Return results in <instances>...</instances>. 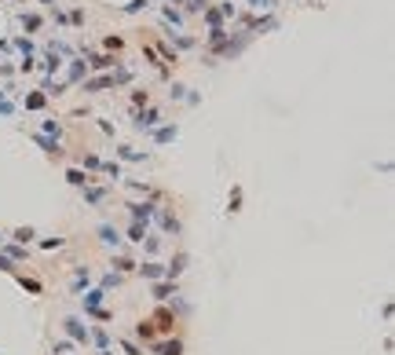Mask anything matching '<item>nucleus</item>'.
<instances>
[{
    "instance_id": "f257e3e1",
    "label": "nucleus",
    "mask_w": 395,
    "mask_h": 355,
    "mask_svg": "<svg viewBox=\"0 0 395 355\" xmlns=\"http://www.w3.org/2000/svg\"><path fill=\"white\" fill-rule=\"evenodd\" d=\"M66 333H70V337L73 341H88V330H84V326H81V319H66Z\"/></svg>"
},
{
    "instance_id": "f03ea898",
    "label": "nucleus",
    "mask_w": 395,
    "mask_h": 355,
    "mask_svg": "<svg viewBox=\"0 0 395 355\" xmlns=\"http://www.w3.org/2000/svg\"><path fill=\"white\" fill-rule=\"evenodd\" d=\"M180 352H183L180 341H157L154 344V355H180Z\"/></svg>"
},
{
    "instance_id": "7ed1b4c3",
    "label": "nucleus",
    "mask_w": 395,
    "mask_h": 355,
    "mask_svg": "<svg viewBox=\"0 0 395 355\" xmlns=\"http://www.w3.org/2000/svg\"><path fill=\"white\" fill-rule=\"evenodd\" d=\"M150 322H154L157 330H165V333H168V330H172V326H176V319H172V315H168V311H157V315H154V319H150Z\"/></svg>"
},
{
    "instance_id": "20e7f679",
    "label": "nucleus",
    "mask_w": 395,
    "mask_h": 355,
    "mask_svg": "<svg viewBox=\"0 0 395 355\" xmlns=\"http://www.w3.org/2000/svg\"><path fill=\"white\" fill-rule=\"evenodd\" d=\"M139 275H143V278H161L165 267H161V264H139ZM165 278H168V275H165Z\"/></svg>"
},
{
    "instance_id": "39448f33",
    "label": "nucleus",
    "mask_w": 395,
    "mask_h": 355,
    "mask_svg": "<svg viewBox=\"0 0 395 355\" xmlns=\"http://www.w3.org/2000/svg\"><path fill=\"white\" fill-rule=\"evenodd\" d=\"M99 301H102V289H92V293L84 297V307H88V311H96V307H99Z\"/></svg>"
},
{
    "instance_id": "423d86ee",
    "label": "nucleus",
    "mask_w": 395,
    "mask_h": 355,
    "mask_svg": "<svg viewBox=\"0 0 395 355\" xmlns=\"http://www.w3.org/2000/svg\"><path fill=\"white\" fill-rule=\"evenodd\" d=\"M99 235H102V242H106V246H117V242H121V235H117L114 227H99Z\"/></svg>"
},
{
    "instance_id": "0eeeda50",
    "label": "nucleus",
    "mask_w": 395,
    "mask_h": 355,
    "mask_svg": "<svg viewBox=\"0 0 395 355\" xmlns=\"http://www.w3.org/2000/svg\"><path fill=\"white\" fill-rule=\"evenodd\" d=\"M136 333H139L143 341H150V337H154V322H150V319H147V322H139V326H136Z\"/></svg>"
},
{
    "instance_id": "6e6552de",
    "label": "nucleus",
    "mask_w": 395,
    "mask_h": 355,
    "mask_svg": "<svg viewBox=\"0 0 395 355\" xmlns=\"http://www.w3.org/2000/svg\"><path fill=\"white\" fill-rule=\"evenodd\" d=\"M139 128H150V125H157V114L154 110H147V114H139V121H136Z\"/></svg>"
},
{
    "instance_id": "1a4fd4ad",
    "label": "nucleus",
    "mask_w": 395,
    "mask_h": 355,
    "mask_svg": "<svg viewBox=\"0 0 395 355\" xmlns=\"http://www.w3.org/2000/svg\"><path fill=\"white\" fill-rule=\"evenodd\" d=\"M66 180H70L73 187H84V183H88V176H84V172H77V169H70V172H66Z\"/></svg>"
},
{
    "instance_id": "9d476101",
    "label": "nucleus",
    "mask_w": 395,
    "mask_h": 355,
    "mask_svg": "<svg viewBox=\"0 0 395 355\" xmlns=\"http://www.w3.org/2000/svg\"><path fill=\"white\" fill-rule=\"evenodd\" d=\"M106 85H114V77H99V81H88V85H84V92H96V88H106Z\"/></svg>"
},
{
    "instance_id": "9b49d317",
    "label": "nucleus",
    "mask_w": 395,
    "mask_h": 355,
    "mask_svg": "<svg viewBox=\"0 0 395 355\" xmlns=\"http://www.w3.org/2000/svg\"><path fill=\"white\" fill-rule=\"evenodd\" d=\"M128 209H132V216H136V220H139V216L147 220V216H150V209H154V205H128Z\"/></svg>"
},
{
    "instance_id": "f8f14e48",
    "label": "nucleus",
    "mask_w": 395,
    "mask_h": 355,
    "mask_svg": "<svg viewBox=\"0 0 395 355\" xmlns=\"http://www.w3.org/2000/svg\"><path fill=\"white\" fill-rule=\"evenodd\" d=\"M128 235H132V242H143V235H147V231H143V223H132V227H128Z\"/></svg>"
},
{
    "instance_id": "ddd939ff",
    "label": "nucleus",
    "mask_w": 395,
    "mask_h": 355,
    "mask_svg": "<svg viewBox=\"0 0 395 355\" xmlns=\"http://www.w3.org/2000/svg\"><path fill=\"white\" fill-rule=\"evenodd\" d=\"M22 26L26 30H41V15H22Z\"/></svg>"
},
{
    "instance_id": "4468645a",
    "label": "nucleus",
    "mask_w": 395,
    "mask_h": 355,
    "mask_svg": "<svg viewBox=\"0 0 395 355\" xmlns=\"http://www.w3.org/2000/svg\"><path fill=\"white\" fill-rule=\"evenodd\" d=\"M110 62H114V59H106V55H96V59H92V66H96V70H106Z\"/></svg>"
},
{
    "instance_id": "2eb2a0df",
    "label": "nucleus",
    "mask_w": 395,
    "mask_h": 355,
    "mask_svg": "<svg viewBox=\"0 0 395 355\" xmlns=\"http://www.w3.org/2000/svg\"><path fill=\"white\" fill-rule=\"evenodd\" d=\"M114 267H117V271H132L136 264H132V260H125V256H117V260H114Z\"/></svg>"
},
{
    "instance_id": "dca6fc26",
    "label": "nucleus",
    "mask_w": 395,
    "mask_h": 355,
    "mask_svg": "<svg viewBox=\"0 0 395 355\" xmlns=\"http://www.w3.org/2000/svg\"><path fill=\"white\" fill-rule=\"evenodd\" d=\"M26 106H30V110H37V106H44V96H30V99H26Z\"/></svg>"
},
{
    "instance_id": "f3484780",
    "label": "nucleus",
    "mask_w": 395,
    "mask_h": 355,
    "mask_svg": "<svg viewBox=\"0 0 395 355\" xmlns=\"http://www.w3.org/2000/svg\"><path fill=\"white\" fill-rule=\"evenodd\" d=\"M238 202H242V191L234 187V194H231V212H238Z\"/></svg>"
},
{
    "instance_id": "a211bd4d",
    "label": "nucleus",
    "mask_w": 395,
    "mask_h": 355,
    "mask_svg": "<svg viewBox=\"0 0 395 355\" xmlns=\"http://www.w3.org/2000/svg\"><path fill=\"white\" fill-rule=\"evenodd\" d=\"M22 286L30 289V293H41V282H33V278H22Z\"/></svg>"
},
{
    "instance_id": "6ab92c4d",
    "label": "nucleus",
    "mask_w": 395,
    "mask_h": 355,
    "mask_svg": "<svg viewBox=\"0 0 395 355\" xmlns=\"http://www.w3.org/2000/svg\"><path fill=\"white\" fill-rule=\"evenodd\" d=\"M249 4H252V7H267V0H249Z\"/></svg>"
},
{
    "instance_id": "aec40b11",
    "label": "nucleus",
    "mask_w": 395,
    "mask_h": 355,
    "mask_svg": "<svg viewBox=\"0 0 395 355\" xmlns=\"http://www.w3.org/2000/svg\"><path fill=\"white\" fill-rule=\"evenodd\" d=\"M99 355H110V352H99Z\"/></svg>"
}]
</instances>
